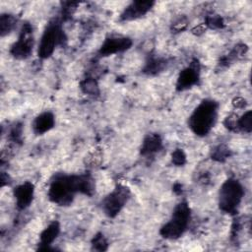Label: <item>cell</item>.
Returning <instances> with one entry per match:
<instances>
[{
	"mask_svg": "<svg viewBox=\"0 0 252 252\" xmlns=\"http://www.w3.org/2000/svg\"><path fill=\"white\" fill-rule=\"evenodd\" d=\"M219 104L213 99H204L189 117L188 125L198 136L207 135L214 127L218 116Z\"/></svg>",
	"mask_w": 252,
	"mask_h": 252,
	"instance_id": "6da1fadb",
	"label": "cell"
},
{
	"mask_svg": "<svg viewBox=\"0 0 252 252\" xmlns=\"http://www.w3.org/2000/svg\"><path fill=\"white\" fill-rule=\"evenodd\" d=\"M77 175L67 174H56L50 183L48 189L49 199L59 205L68 206L72 203L74 196L78 193Z\"/></svg>",
	"mask_w": 252,
	"mask_h": 252,
	"instance_id": "7a4b0ae2",
	"label": "cell"
},
{
	"mask_svg": "<svg viewBox=\"0 0 252 252\" xmlns=\"http://www.w3.org/2000/svg\"><path fill=\"white\" fill-rule=\"evenodd\" d=\"M244 190L240 182L236 179L229 178L224 181L219 192L220 209L230 215H234L242 201Z\"/></svg>",
	"mask_w": 252,
	"mask_h": 252,
	"instance_id": "3957f363",
	"label": "cell"
},
{
	"mask_svg": "<svg viewBox=\"0 0 252 252\" xmlns=\"http://www.w3.org/2000/svg\"><path fill=\"white\" fill-rule=\"evenodd\" d=\"M190 221V208L186 202L179 203L170 220L160 228V234L167 239H176L186 230Z\"/></svg>",
	"mask_w": 252,
	"mask_h": 252,
	"instance_id": "277c9868",
	"label": "cell"
},
{
	"mask_svg": "<svg viewBox=\"0 0 252 252\" xmlns=\"http://www.w3.org/2000/svg\"><path fill=\"white\" fill-rule=\"evenodd\" d=\"M66 41V35L61 28V24L58 21L50 22L40 38L37 54L38 57L45 59L51 56L53 51L58 45H62Z\"/></svg>",
	"mask_w": 252,
	"mask_h": 252,
	"instance_id": "5b68a950",
	"label": "cell"
},
{
	"mask_svg": "<svg viewBox=\"0 0 252 252\" xmlns=\"http://www.w3.org/2000/svg\"><path fill=\"white\" fill-rule=\"evenodd\" d=\"M130 192L127 187L117 185L116 188L109 193L102 201V210L109 218H114L127 203Z\"/></svg>",
	"mask_w": 252,
	"mask_h": 252,
	"instance_id": "8992f818",
	"label": "cell"
},
{
	"mask_svg": "<svg viewBox=\"0 0 252 252\" xmlns=\"http://www.w3.org/2000/svg\"><path fill=\"white\" fill-rule=\"evenodd\" d=\"M33 47V32L31 24L26 23L23 25L19 38L11 46L10 53L13 57L17 59H26L28 58Z\"/></svg>",
	"mask_w": 252,
	"mask_h": 252,
	"instance_id": "52a82bcc",
	"label": "cell"
},
{
	"mask_svg": "<svg viewBox=\"0 0 252 252\" xmlns=\"http://www.w3.org/2000/svg\"><path fill=\"white\" fill-rule=\"evenodd\" d=\"M132 40L125 36H110L107 37L101 44L98 53L100 56H108L118 52H122L130 48Z\"/></svg>",
	"mask_w": 252,
	"mask_h": 252,
	"instance_id": "ba28073f",
	"label": "cell"
},
{
	"mask_svg": "<svg viewBox=\"0 0 252 252\" xmlns=\"http://www.w3.org/2000/svg\"><path fill=\"white\" fill-rule=\"evenodd\" d=\"M199 70L200 66L197 60H195L189 66L184 68L177 78L176 89L178 91H184L196 85L199 80Z\"/></svg>",
	"mask_w": 252,
	"mask_h": 252,
	"instance_id": "9c48e42d",
	"label": "cell"
},
{
	"mask_svg": "<svg viewBox=\"0 0 252 252\" xmlns=\"http://www.w3.org/2000/svg\"><path fill=\"white\" fill-rule=\"evenodd\" d=\"M155 3L153 1H134L131 2L121 13L120 19L122 21L136 20L146 15Z\"/></svg>",
	"mask_w": 252,
	"mask_h": 252,
	"instance_id": "30bf717a",
	"label": "cell"
},
{
	"mask_svg": "<svg viewBox=\"0 0 252 252\" xmlns=\"http://www.w3.org/2000/svg\"><path fill=\"white\" fill-rule=\"evenodd\" d=\"M33 185L31 182H25L17 186L14 190V196L16 199V205L20 210L28 208L33 198Z\"/></svg>",
	"mask_w": 252,
	"mask_h": 252,
	"instance_id": "8fae6325",
	"label": "cell"
},
{
	"mask_svg": "<svg viewBox=\"0 0 252 252\" xmlns=\"http://www.w3.org/2000/svg\"><path fill=\"white\" fill-rule=\"evenodd\" d=\"M54 115L51 112H43L36 116L32 122V130L37 135H42L53 128Z\"/></svg>",
	"mask_w": 252,
	"mask_h": 252,
	"instance_id": "7c38bea8",
	"label": "cell"
},
{
	"mask_svg": "<svg viewBox=\"0 0 252 252\" xmlns=\"http://www.w3.org/2000/svg\"><path fill=\"white\" fill-rule=\"evenodd\" d=\"M60 232V225L57 221L51 222L40 234V245L42 246L40 249L47 250L48 246L57 238Z\"/></svg>",
	"mask_w": 252,
	"mask_h": 252,
	"instance_id": "4fadbf2b",
	"label": "cell"
},
{
	"mask_svg": "<svg viewBox=\"0 0 252 252\" xmlns=\"http://www.w3.org/2000/svg\"><path fill=\"white\" fill-rule=\"evenodd\" d=\"M161 146L162 141L158 134H149L143 141L141 154L144 156L155 154L160 150Z\"/></svg>",
	"mask_w": 252,
	"mask_h": 252,
	"instance_id": "5bb4252c",
	"label": "cell"
},
{
	"mask_svg": "<svg viewBox=\"0 0 252 252\" xmlns=\"http://www.w3.org/2000/svg\"><path fill=\"white\" fill-rule=\"evenodd\" d=\"M17 25V19L11 14H2L0 16V32L4 36L10 33Z\"/></svg>",
	"mask_w": 252,
	"mask_h": 252,
	"instance_id": "9a60e30c",
	"label": "cell"
},
{
	"mask_svg": "<svg viewBox=\"0 0 252 252\" xmlns=\"http://www.w3.org/2000/svg\"><path fill=\"white\" fill-rule=\"evenodd\" d=\"M165 66H166V62L164 59H161L158 57H152L146 63L144 72L149 75H155L162 71Z\"/></svg>",
	"mask_w": 252,
	"mask_h": 252,
	"instance_id": "2e32d148",
	"label": "cell"
},
{
	"mask_svg": "<svg viewBox=\"0 0 252 252\" xmlns=\"http://www.w3.org/2000/svg\"><path fill=\"white\" fill-rule=\"evenodd\" d=\"M236 129L250 133L252 130V112L248 110L236 121Z\"/></svg>",
	"mask_w": 252,
	"mask_h": 252,
	"instance_id": "e0dca14e",
	"label": "cell"
},
{
	"mask_svg": "<svg viewBox=\"0 0 252 252\" xmlns=\"http://www.w3.org/2000/svg\"><path fill=\"white\" fill-rule=\"evenodd\" d=\"M81 89L85 94L91 95H97L99 94L98 86L94 78H87L81 82Z\"/></svg>",
	"mask_w": 252,
	"mask_h": 252,
	"instance_id": "ac0fdd59",
	"label": "cell"
},
{
	"mask_svg": "<svg viewBox=\"0 0 252 252\" xmlns=\"http://www.w3.org/2000/svg\"><path fill=\"white\" fill-rule=\"evenodd\" d=\"M92 245H93V249L98 250V251H103V250H106V248H107V241L104 238L103 234L97 233L93 238Z\"/></svg>",
	"mask_w": 252,
	"mask_h": 252,
	"instance_id": "d6986e66",
	"label": "cell"
},
{
	"mask_svg": "<svg viewBox=\"0 0 252 252\" xmlns=\"http://www.w3.org/2000/svg\"><path fill=\"white\" fill-rule=\"evenodd\" d=\"M229 156V151L227 148H225L224 146H219L213 155V158L219 161H222L225 158H227Z\"/></svg>",
	"mask_w": 252,
	"mask_h": 252,
	"instance_id": "ffe728a7",
	"label": "cell"
},
{
	"mask_svg": "<svg viewBox=\"0 0 252 252\" xmlns=\"http://www.w3.org/2000/svg\"><path fill=\"white\" fill-rule=\"evenodd\" d=\"M171 159H172V162L176 165H183L186 161V156L184 154V152L180 149H177L175 150L173 153H172V156H171Z\"/></svg>",
	"mask_w": 252,
	"mask_h": 252,
	"instance_id": "44dd1931",
	"label": "cell"
},
{
	"mask_svg": "<svg viewBox=\"0 0 252 252\" xmlns=\"http://www.w3.org/2000/svg\"><path fill=\"white\" fill-rule=\"evenodd\" d=\"M208 25H210L212 28H220L221 27L222 25V22H221V19L218 16H213L210 18V20L208 21Z\"/></svg>",
	"mask_w": 252,
	"mask_h": 252,
	"instance_id": "7402d4cb",
	"label": "cell"
}]
</instances>
